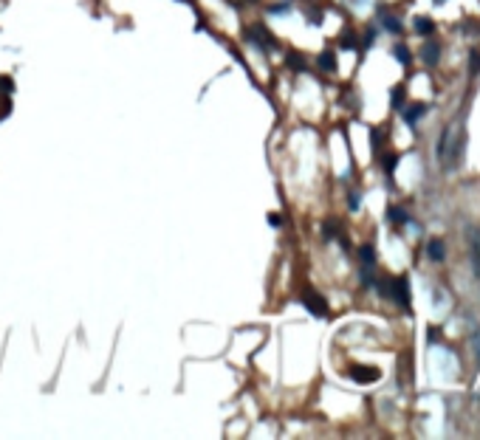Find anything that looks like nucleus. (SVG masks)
I'll list each match as a JSON object with an SVG mask.
<instances>
[{"instance_id":"obj_1","label":"nucleus","mask_w":480,"mask_h":440,"mask_svg":"<svg viewBox=\"0 0 480 440\" xmlns=\"http://www.w3.org/2000/svg\"><path fill=\"white\" fill-rule=\"evenodd\" d=\"M460 153H463V124L460 121H452L449 127L441 133L438 138V164L444 167V170H455L460 161Z\"/></svg>"},{"instance_id":"obj_2","label":"nucleus","mask_w":480,"mask_h":440,"mask_svg":"<svg viewBox=\"0 0 480 440\" xmlns=\"http://www.w3.org/2000/svg\"><path fill=\"white\" fill-rule=\"evenodd\" d=\"M302 305L308 308L314 316H328V302H325V297L319 291H314V288H305L302 291Z\"/></svg>"},{"instance_id":"obj_3","label":"nucleus","mask_w":480,"mask_h":440,"mask_svg":"<svg viewBox=\"0 0 480 440\" xmlns=\"http://www.w3.org/2000/svg\"><path fill=\"white\" fill-rule=\"evenodd\" d=\"M351 378L356 384H373V381H379L381 378V373L376 367H365V364H353L351 367Z\"/></svg>"},{"instance_id":"obj_4","label":"nucleus","mask_w":480,"mask_h":440,"mask_svg":"<svg viewBox=\"0 0 480 440\" xmlns=\"http://www.w3.org/2000/svg\"><path fill=\"white\" fill-rule=\"evenodd\" d=\"M466 237H469V257H472V268H474V274L480 277V235H477V229H466Z\"/></svg>"},{"instance_id":"obj_5","label":"nucleus","mask_w":480,"mask_h":440,"mask_svg":"<svg viewBox=\"0 0 480 440\" xmlns=\"http://www.w3.org/2000/svg\"><path fill=\"white\" fill-rule=\"evenodd\" d=\"M393 299H395L401 308H409V282H407L404 277L393 282Z\"/></svg>"},{"instance_id":"obj_6","label":"nucleus","mask_w":480,"mask_h":440,"mask_svg":"<svg viewBox=\"0 0 480 440\" xmlns=\"http://www.w3.org/2000/svg\"><path fill=\"white\" fill-rule=\"evenodd\" d=\"M427 257H430L432 263H444V257H446L444 240H430L427 243Z\"/></svg>"},{"instance_id":"obj_7","label":"nucleus","mask_w":480,"mask_h":440,"mask_svg":"<svg viewBox=\"0 0 480 440\" xmlns=\"http://www.w3.org/2000/svg\"><path fill=\"white\" fill-rule=\"evenodd\" d=\"M421 57L427 65H438V57H441V48H438V43H427L421 48Z\"/></svg>"},{"instance_id":"obj_8","label":"nucleus","mask_w":480,"mask_h":440,"mask_svg":"<svg viewBox=\"0 0 480 440\" xmlns=\"http://www.w3.org/2000/svg\"><path fill=\"white\" fill-rule=\"evenodd\" d=\"M424 113H427V105H424V102H418V105H413L409 110H404V121H407V124H416V121L421 119Z\"/></svg>"},{"instance_id":"obj_9","label":"nucleus","mask_w":480,"mask_h":440,"mask_svg":"<svg viewBox=\"0 0 480 440\" xmlns=\"http://www.w3.org/2000/svg\"><path fill=\"white\" fill-rule=\"evenodd\" d=\"M319 68L322 71H336V54L333 51H322L319 54Z\"/></svg>"},{"instance_id":"obj_10","label":"nucleus","mask_w":480,"mask_h":440,"mask_svg":"<svg viewBox=\"0 0 480 440\" xmlns=\"http://www.w3.org/2000/svg\"><path fill=\"white\" fill-rule=\"evenodd\" d=\"M416 31L424 37H430L432 31H435V23H432L430 17H416Z\"/></svg>"},{"instance_id":"obj_11","label":"nucleus","mask_w":480,"mask_h":440,"mask_svg":"<svg viewBox=\"0 0 480 440\" xmlns=\"http://www.w3.org/2000/svg\"><path fill=\"white\" fill-rule=\"evenodd\" d=\"M390 220H393V223H395V226H404V223H407V212H404V209H401V206H390Z\"/></svg>"},{"instance_id":"obj_12","label":"nucleus","mask_w":480,"mask_h":440,"mask_svg":"<svg viewBox=\"0 0 480 440\" xmlns=\"http://www.w3.org/2000/svg\"><path fill=\"white\" fill-rule=\"evenodd\" d=\"M393 54H395V59H398L401 65H409V62H413V57H409V48H407L404 43H398V45H395V48H393Z\"/></svg>"},{"instance_id":"obj_13","label":"nucleus","mask_w":480,"mask_h":440,"mask_svg":"<svg viewBox=\"0 0 480 440\" xmlns=\"http://www.w3.org/2000/svg\"><path fill=\"white\" fill-rule=\"evenodd\" d=\"M404 99H407V91H404L401 85H398V88H393V96H390V102H393V107H395V110H401V107H404Z\"/></svg>"},{"instance_id":"obj_14","label":"nucleus","mask_w":480,"mask_h":440,"mask_svg":"<svg viewBox=\"0 0 480 440\" xmlns=\"http://www.w3.org/2000/svg\"><path fill=\"white\" fill-rule=\"evenodd\" d=\"M381 26H384L387 31H393V34H398V31H401V23L395 20L393 15H381Z\"/></svg>"},{"instance_id":"obj_15","label":"nucleus","mask_w":480,"mask_h":440,"mask_svg":"<svg viewBox=\"0 0 480 440\" xmlns=\"http://www.w3.org/2000/svg\"><path fill=\"white\" fill-rule=\"evenodd\" d=\"M359 257H362V263L365 265L376 263V251H373V246H362V249H359Z\"/></svg>"},{"instance_id":"obj_16","label":"nucleus","mask_w":480,"mask_h":440,"mask_svg":"<svg viewBox=\"0 0 480 440\" xmlns=\"http://www.w3.org/2000/svg\"><path fill=\"white\" fill-rule=\"evenodd\" d=\"M469 71H472V77H477V74H480V51L477 48L469 54Z\"/></svg>"},{"instance_id":"obj_17","label":"nucleus","mask_w":480,"mask_h":440,"mask_svg":"<svg viewBox=\"0 0 480 440\" xmlns=\"http://www.w3.org/2000/svg\"><path fill=\"white\" fill-rule=\"evenodd\" d=\"M288 68H294V71H302V68H305L300 54H288Z\"/></svg>"},{"instance_id":"obj_18","label":"nucleus","mask_w":480,"mask_h":440,"mask_svg":"<svg viewBox=\"0 0 480 440\" xmlns=\"http://www.w3.org/2000/svg\"><path fill=\"white\" fill-rule=\"evenodd\" d=\"M336 232H339V229H336V223H333V220H328V223L322 226V235H325V237H336Z\"/></svg>"},{"instance_id":"obj_19","label":"nucleus","mask_w":480,"mask_h":440,"mask_svg":"<svg viewBox=\"0 0 480 440\" xmlns=\"http://www.w3.org/2000/svg\"><path fill=\"white\" fill-rule=\"evenodd\" d=\"M395 164H398V156H387V158H384V172H387V175L395 170Z\"/></svg>"},{"instance_id":"obj_20","label":"nucleus","mask_w":480,"mask_h":440,"mask_svg":"<svg viewBox=\"0 0 480 440\" xmlns=\"http://www.w3.org/2000/svg\"><path fill=\"white\" fill-rule=\"evenodd\" d=\"M472 347H474V358L480 361V330H474V333H472Z\"/></svg>"},{"instance_id":"obj_21","label":"nucleus","mask_w":480,"mask_h":440,"mask_svg":"<svg viewBox=\"0 0 480 440\" xmlns=\"http://www.w3.org/2000/svg\"><path fill=\"white\" fill-rule=\"evenodd\" d=\"M348 206H351V212H359V195L351 192V198H348Z\"/></svg>"},{"instance_id":"obj_22","label":"nucleus","mask_w":480,"mask_h":440,"mask_svg":"<svg viewBox=\"0 0 480 440\" xmlns=\"http://www.w3.org/2000/svg\"><path fill=\"white\" fill-rule=\"evenodd\" d=\"M373 147H381V141H384V135H381V130H373Z\"/></svg>"},{"instance_id":"obj_23","label":"nucleus","mask_w":480,"mask_h":440,"mask_svg":"<svg viewBox=\"0 0 480 440\" xmlns=\"http://www.w3.org/2000/svg\"><path fill=\"white\" fill-rule=\"evenodd\" d=\"M0 91L12 93V79H9V77H0Z\"/></svg>"},{"instance_id":"obj_24","label":"nucleus","mask_w":480,"mask_h":440,"mask_svg":"<svg viewBox=\"0 0 480 440\" xmlns=\"http://www.w3.org/2000/svg\"><path fill=\"white\" fill-rule=\"evenodd\" d=\"M268 223H271V226H283V217H280V214H268Z\"/></svg>"},{"instance_id":"obj_25","label":"nucleus","mask_w":480,"mask_h":440,"mask_svg":"<svg viewBox=\"0 0 480 440\" xmlns=\"http://www.w3.org/2000/svg\"><path fill=\"white\" fill-rule=\"evenodd\" d=\"M435 3H444V0H435Z\"/></svg>"}]
</instances>
